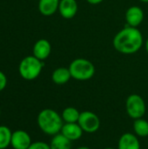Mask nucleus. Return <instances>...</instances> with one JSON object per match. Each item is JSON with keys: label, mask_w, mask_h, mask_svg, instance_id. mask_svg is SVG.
Listing matches in <instances>:
<instances>
[{"label": "nucleus", "mask_w": 148, "mask_h": 149, "mask_svg": "<svg viewBox=\"0 0 148 149\" xmlns=\"http://www.w3.org/2000/svg\"><path fill=\"white\" fill-rule=\"evenodd\" d=\"M71 72L69 68L58 67L55 69L51 74V79L56 85H65L71 79Z\"/></svg>", "instance_id": "14"}, {"label": "nucleus", "mask_w": 148, "mask_h": 149, "mask_svg": "<svg viewBox=\"0 0 148 149\" xmlns=\"http://www.w3.org/2000/svg\"><path fill=\"white\" fill-rule=\"evenodd\" d=\"M104 149H116V148H104Z\"/></svg>", "instance_id": "25"}, {"label": "nucleus", "mask_w": 148, "mask_h": 149, "mask_svg": "<svg viewBox=\"0 0 148 149\" xmlns=\"http://www.w3.org/2000/svg\"><path fill=\"white\" fill-rule=\"evenodd\" d=\"M68 68L72 78L79 81L89 80L95 74L94 65L92 61L83 58H79L72 60Z\"/></svg>", "instance_id": "3"}, {"label": "nucleus", "mask_w": 148, "mask_h": 149, "mask_svg": "<svg viewBox=\"0 0 148 149\" xmlns=\"http://www.w3.org/2000/svg\"><path fill=\"white\" fill-rule=\"evenodd\" d=\"M0 114H1V110H0Z\"/></svg>", "instance_id": "26"}, {"label": "nucleus", "mask_w": 148, "mask_h": 149, "mask_svg": "<svg viewBox=\"0 0 148 149\" xmlns=\"http://www.w3.org/2000/svg\"><path fill=\"white\" fill-rule=\"evenodd\" d=\"M144 43L141 31L136 27L126 26L116 33L113 39L114 49L122 54H133L138 52Z\"/></svg>", "instance_id": "1"}, {"label": "nucleus", "mask_w": 148, "mask_h": 149, "mask_svg": "<svg viewBox=\"0 0 148 149\" xmlns=\"http://www.w3.org/2000/svg\"><path fill=\"white\" fill-rule=\"evenodd\" d=\"M78 124L84 132L93 134L99 129L100 120L96 113L90 111H85L80 113Z\"/></svg>", "instance_id": "6"}, {"label": "nucleus", "mask_w": 148, "mask_h": 149, "mask_svg": "<svg viewBox=\"0 0 148 149\" xmlns=\"http://www.w3.org/2000/svg\"><path fill=\"white\" fill-rule=\"evenodd\" d=\"M79 5L76 0H60L58 5V12L60 16L65 19L73 18L78 13Z\"/></svg>", "instance_id": "9"}, {"label": "nucleus", "mask_w": 148, "mask_h": 149, "mask_svg": "<svg viewBox=\"0 0 148 149\" xmlns=\"http://www.w3.org/2000/svg\"><path fill=\"white\" fill-rule=\"evenodd\" d=\"M62 116L55 110L45 108L38 115V125L44 134L48 135H56L61 132L64 126Z\"/></svg>", "instance_id": "2"}, {"label": "nucleus", "mask_w": 148, "mask_h": 149, "mask_svg": "<svg viewBox=\"0 0 148 149\" xmlns=\"http://www.w3.org/2000/svg\"><path fill=\"white\" fill-rule=\"evenodd\" d=\"M133 130L138 137L145 138L148 136V121L143 118L134 120Z\"/></svg>", "instance_id": "17"}, {"label": "nucleus", "mask_w": 148, "mask_h": 149, "mask_svg": "<svg viewBox=\"0 0 148 149\" xmlns=\"http://www.w3.org/2000/svg\"><path fill=\"white\" fill-rule=\"evenodd\" d=\"M12 133L5 126H0V149L7 148L11 142Z\"/></svg>", "instance_id": "18"}, {"label": "nucleus", "mask_w": 148, "mask_h": 149, "mask_svg": "<svg viewBox=\"0 0 148 149\" xmlns=\"http://www.w3.org/2000/svg\"><path fill=\"white\" fill-rule=\"evenodd\" d=\"M33 56L38 58L39 60L46 59L51 52V45L47 39H39L38 40L33 46Z\"/></svg>", "instance_id": "10"}, {"label": "nucleus", "mask_w": 148, "mask_h": 149, "mask_svg": "<svg viewBox=\"0 0 148 149\" xmlns=\"http://www.w3.org/2000/svg\"><path fill=\"white\" fill-rule=\"evenodd\" d=\"M31 139L24 130H17L12 133L10 145L13 149H28L31 144Z\"/></svg>", "instance_id": "8"}, {"label": "nucleus", "mask_w": 148, "mask_h": 149, "mask_svg": "<svg viewBox=\"0 0 148 149\" xmlns=\"http://www.w3.org/2000/svg\"><path fill=\"white\" fill-rule=\"evenodd\" d=\"M86 1H87V3H90V4L96 5V4H99V3H102V2L105 1V0H86Z\"/></svg>", "instance_id": "21"}, {"label": "nucleus", "mask_w": 148, "mask_h": 149, "mask_svg": "<svg viewBox=\"0 0 148 149\" xmlns=\"http://www.w3.org/2000/svg\"><path fill=\"white\" fill-rule=\"evenodd\" d=\"M60 133L71 141H74L81 138L84 131L78 123H65Z\"/></svg>", "instance_id": "11"}, {"label": "nucleus", "mask_w": 148, "mask_h": 149, "mask_svg": "<svg viewBox=\"0 0 148 149\" xmlns=\"http://www.w3.org/2000/svg\"><path fill=\"white\" fill-rule=\"evenodd\" d=\"M77 149H91L90 148H88V147H79V148H78Z\"/></svg>", "instance_id": "23"}, {"label": "nucleus", "mask_w": 148, "mask_h": 149, "mask_svg": "<svg viewBox=\"0 0 148 149\" xmlns=\"http://www.w3.org/2000/svg\"><path fill=\"white\" fill-rule=\"evenodd\" d=\"M145 46H146V51H147V52L148 53V38H147V41H146Z\"/></svg>", "instance_id": "22"}, {"label": "nucleus", "mask_w": 148, "mask_h": 149, "mask_svg": "<svg viewBox=\"0 0 148 149\" xmlns=\"http://www.w3.org/2000/svg\"><path fill=\"white\" fill-rule=\"evenodd\" d=\"M7 85V78L5 74L0 71V92L3 91Z\"/></svg>", "instance_id": "20"}, {"label": "nucleus", "mask_w": 148, "mask_h": 149, "mask_svg": "<svg viewBox=\"0 0 148 149\" xmlns=\"http://www.w3.org/2000/svg\"><path fill=\"white\" fill-rule=\"evenodd\" d=\"M44 64L34 56H27L22 59L18 66L20 76L25 80H33L37 79L43 69Z\"/></svg>", "instance_id": "4"}, {"label": "nucleus", "mask_w": 148, "mask_h": 149, "mask_svg": "<svg viewBox=\"0 0 148 149\" xmlns=\"http://www.w3.org/2000/svg\"><path fill=\"white\" fill-rule=\"evenodd\" d=\"M126 110L127 114L133 120L143 118L147 111L145 100L139 94H131L126 99Z\"/></svg>", "instance_id": "5"}, {"label": "nucleus", "mask_w": 148, "mask_h": 149, "mask_svg": "<svg viewBox=\"0 0 148 149\" xmlns=\"http://www.w3.org/2000/svg\"><path fill=\"white\" fill-rule=\"evenodd\" d=\"M139 1H140V2H142V3H148V0H139Z\"/></svg>", "instance_id": "24"}, {"label": "nucleus", "mask_w": 148, "mask_h": 149, "mask_svg": "<svg viewBox=\"0 0 148 149\" xmlns=\"http://www.w3.org/2000/svg\"><path fill=\"white\" fill-rule=\"evenodd\" d=\"M80 113L73 107H68L62 112V119L65 123H78Z\"/></svg>", "instance_id": "16"}, {"label": "nucleus", "mask_w": 148, "mask_h": 149, "mask_svg": "<svg viewBox=\"0 0 148 149\" xmlns=\"http://www.w3.org/2000/svg\"><path fill=\"white\" fill-rule=\"evenodd\" d=\"M118 149H140V143L136 134L126 133L119 140Z\"/></svg>", "instance_id": "12"}, {"label": "nucleus", "mask_w": 148, "mask_h": 149, "mask_svg": "<svg viewBox=\"0 0 148 149\" xmlns=\"http://www.w3.org/2000/svg\"><path fill=\"white\" fill-rule=\"evenodd\" d=\"M28 149H51L50 145L44 141H36L32 142Z\"/></svg>", "instance_id": "19"}, {"label": "nucleus", "mask_w": 148, "mask_h": 149, "mask_svg": "<svg viewBox=\"0 0 148 149\" xmlns=\"http://www.w3.org/2000/svg\"><path fill=\"white\" fill-rule=\"evenodd\" d=\"M125 18L128 26L137 28L144 20V11L140 7L137 5L131 6L126 10Z\"/></svg>", "instance_id": "7"}, {"label": "nucleus", "mask_w": 148, "mask_h": 149, "mask_svg": "<svg viewBox=\"0 0 148 149\" xmlns=\"http://www.w3.org/2000/svg\"><path fill=\"white\" fill-rule=\"evenodd\" d=\"M50 148L51 149H72V141L59 133L51 139Z\"/></svg>", "instance_id": "15"}, {"label": "nucleus", "mask_w": 148, "mask_h": 149, "mask_svg": "<svg viewBox=\"0 0 148 149\" xmlns=\"http://www.w3.org/2000/svg\"><path fill=\"white\" fill-rule=\"evenodd\" d=\"M60 0H39L38 2V10L45 17H50L55 14L58 10Z\"/></svg>", "instance_id": "13"}]
</instances>
